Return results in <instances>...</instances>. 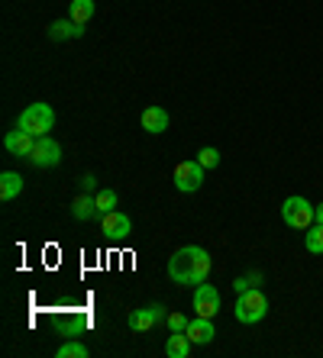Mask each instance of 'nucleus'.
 <instances>
[{
    "mask_svg": "<svg viewBox=\"0 0 323 358\" xmlns=\"http://www.w3.org/2000/svg\"><path fill=\"white\" fill-rule=\"evenodd\" d=\"M304 245H307V252H310V255H320V252H323V226L320 223H314L304 233Z\"/></svg>",
    "mask_w": 323,
    "mask_h": 358,
    "instance_id": "f3484780",
    "label": "nucleus"
},
{
    "mask_svg": "<svg viewBox=\"0 0 323 358\" xmlns=\"http://www.w3.org/2000/svg\"><path fill=\"white\" fill-rule=\"evenodd\" d=\"M185 336L194 345H207V342H213V336H217V329H213V320L210 317H197V320H187V329Z\"/></svg>",
    "mask_w": 323,
    "mask_h": 358,
    "instance_id": "9b49d317",
    "label": "nucleus"
},
{
    "mask_svg": "<svg viewBox=\"0 0 323 358\" xmlns=\"http://www.w3.org/2000/svg\"><path fill=\"white\" fill-rule=\"evenodd\" d=\"M233 313H236L239 323H246V326L262 323L265 313H268V300H265V294L259 291V287H249V291L239 294V300H236V307H233Z\"/></svg>",
    "mask_w": 323,
    "mask_h": 358,
    "instance_id": "7ed1b4c3",
    "label": "nucleus"
},
{
    "mask_svg": "<svg viewBox=\"0 0 323 358\" xmlns=\"http://www.w3.org/2000/svg\"><path fill=\"white\" fill-rule=\"evenodd\" d=\"M91 352H87V345H81V342H65L59 349V358H87Z\"/></svg>",
    "mask_w": 323,
    "mask_h": 358,
    "instance_id": "aec40b11",
    "label": "nucleus"
},
{
    "mask_svg": "<svg viewBox=\"0 0 323 358\" xmlns=\"http://www.w3.org/2000/svg\"><path fill=\"white\" fill-rule=\"evenodd\" d=\"M101 233L107 236V239H127V236L133 233V220H129L127 213H120V210H110V213H103V220H101Z\"/></svg>",
    "mask_w": 323,
    "mask_h": 358,
    "instance_id": "1a4fd4ad",
    "label": "nucleus"
},
{
    "mask_svg": "<svg viewBox=\"0 0 323 358\" xmlns=\"http://www.w3.org/2000/svg\"><path fill=\"white\" fill-rule=\"evenodd\" d=\"M97 197V213H110V210H117V191L113 187H103V191H97L94 194Z\"/></svg>",
    "mask_w": 323,
    "mask_h": 358,
    "instance_id": "6ab92c4d",
    "label": "nucleus"
},
{
    "mask_svg": "<svg viewBox=\"0 0 323 358\" xmlns=\"http://www.w3.org/2000/svg\"><path fill=\"white\" fill-rule=\"evenodd\" d=\"M78 36H85V26L75 23V20H55L49 26V39L52 42H62V39H78Z\"/></svg>",
    "mask_w": 323,
    "mask_h": 358,
    "instance_id": "ddd939ff",
    "label": "nucleus"
},
{
    "mask_svg": "<svg viewBox=\"0 0 323 358\" xmlns=\"http://www.w3.org/2000/svg\"><path fill=\"white\" fill-rule=\"evenodd\" d=\"M165 317H168V310L162 307V303H149V307L129 313V329H133V333H149L152 326L165 323Z\"/></svg>",
    "mask_w": 323,
    "mask_h": 358,
    "instance_id": "0eeeda50",
    "label": "nucleus"
},
{
    "mask_svg": "<svg viewBox=\"0 0 323 358\" xmlns=\"http://www.w3.org/2000/svg\"><path fill=\"white\" fill-rule=\"evenodd\" d=\"M194 310H197V317H217L220 313V291L213 287V284H197V291H194Z\"/></svg>",
    "mask_w": 323,
    "mask_h": 358,
    "instance_id": "6e6552de",
    "label": "nucleus"
},
{
    "mask_svg": "<svg viewBox=\"0 0 323 358\" xmlns=\"http://www.w3.org/2000/svg\"><path fill=\"white\" fill-rule=\"evenodd\" d=\"M233 287H236V294H243V291H249V287H252V281H249V275L246 278H236V281H233Z\"/></svg>",
    "mask_w": 323,
    "mask_h": 358,
    "instance_id": "b1692460",
    "label": "nucleus"
},
{
    "mask_svg": "<svg viewBox=\"0 0 323 358\" xmlns=\"http://www.w3.org/2000/svg\"><path fill=\"white\" fill-rule=\"evenodd\" d=\"M20 191H23V178H20L17 171H3V175H0V200L20 197Z\"/></svg>",
    "mask_w": 323,
    "mask_h": 358,
    "instance_id": "dca6fc26",
    "label": "nucleus"
},
{
    "mask_svg": "<svg viewBox=\"0 0 323 358\" xmlns=\"http://www.w3.org/2000/svg\"><path fill=\"white\" fill-rule=\"evenodd\" d=\"M71 217L75 220H91L97 217V197L94 194H78L75 200H71Z\"/></svg>",
    "mask_w": 323,
    "mask_h": 358,
    "instance_id": "4468645a",
    "label": "nucleus"
},
{
    "mask_svg": "<svg viewBox=\"0 0 323 358\" xmlns=\"http://www.w3.org/2000/svg\"><path fill=\"white\" fill-rule=\"evenodd\" d=\"M29 162H33L36 168H55L62 162V145L52 139V136H39L33 152H29Z\"/></svg>",
    "mask_w": 323,
    "mask_h": 358,
    "instance_id": "423d86ee",
    "label": "nucleus"
},
{
    "mask_svg": "<svg viewBox=\"0 0 323 358\" xmlns=\"http://www.w3.org/2000/svg\"><path fill=\"white\" fill-rule=\"evenodd\" d=\"M139 123H143L145 133H152V136L165 133V129H168V110L165 107H149L143 117H139Z\"/></svg>",
    "mask_w": 323,
    "mask_h": 358,
    "instance_id": "f8f14e48",
    "label": "nucleus"
},
{
    "mask_svg": "<svg viewBox=\"0 0 323 358\" xmlns=\"http://www.w3.org/2000/svg\"><path fill=\"white\" fill-rule=\"evenodd\" d=\"M191 345H194V342L187 339L185 333H171L168 342H165V355L168 358H187L191 355Z\"/></svg>",
    "mask_w": 323,
    "mask_h": 358,
    "instance_id": "2eb2a0df",
    "label": "nucleus"
},
{
    "mask_svg": "<svg viewBox=\"0 0 323 358\" xmlns=\"http://www.w3.org/2000/svg\"><path fill=\"white\" fill-rule=\"evenodd\" d=\"M165 323H168L171 333H185V329H187V317H181L178 310H171L168 317H165Z\"/></svg>",
    "mask_w": 323,
    "mask_h": 358,
    "instance_id": "4be33fe9",
    "label": "nucleus"
},
{
    "mask_svg": "<svg viewBox=\"0 0 323 358\" xmlns=\"http://www.w3.org/2000/svg\"><path fill=\"white\" fill-rule=\"evenodd\" d=\"M314 223L323 226V203H317V207H314Z\"/></svg>",
    "mask_w": 323,
    "mask_h": 358,
    "instance_id": "393cba45",
    "label": "nucleus"
},
{
    "mask_svg": "<svg viewBox=\"0 0 323 358\" xmlns=\"http://www.w3.org/2000/svg\"><path fill=\"white\" fill-rule=\"evenodd\" d=\"M197 162H201V165H204L207 171H210V168H217V165H220V152L213 149V145H204V149L197 152Z\"/></svg>",
    "mask_w": 323,
    "mask_h": 358,
    "instance_id": "412c9836",
    "label": "nucleus"
},
{
    "mask_svg": "<svg viewBox=\"0 0 323 358\" xmlns=\"http://www.w3.org/2000/svg\"><path fill=\"white\" fill-rule=\"evenodd\" d=\"M17 126L20 129H26L29 136H49V129L55 126V110L49 107V103H29V107L20 113V120H17Z\"/></svg>",
    "mask_w": 323,
    "mask_h": 358,
    "instance_id": "f03ea898",
    "label": "nucleus"
},
{
    "mask_svg": "<svg viewBox=\"0 0 323 358\" xmlns=\"http://www.w3.org/2000/svg\"><path fill=\"white\" fill-rule=\"evenodd\" d=\"M36 145V136H29L26 129H13V133L3 136V149L10 152V155H17V159H29V152H33Z\"/></svg>",
    "mask_w": 323,
    "mask_h": 358,
    "instance_id": "9d476101",
    "label": "nucleus"
},
{
    "mask_svg": "<svg viewBox=\"0 0 323 358\" xmlns=\"http://www.w3.org/2000/svg\"><path fill=\"white\" fill-rule=\"evenodd\" d=\"M210 255H207V249H201V245H181L175 255L168 259V278L175 284H204L207 278H210Z\"/></svg>",
    "mask_w": 323,
    "mask_h": 358,
    "instance_id": "f257e3e1",
    "label": "nucleus"
},
{
    "mask_svg": "<svg viewBox=\"0 0 323 358\" xmlns=\"http://www.w3.org/2000/svg\"><path fill=\"white\" fill-rule=\"evenodd\" d=\"M204 175H207V168L201 165L197 159L178 162V165H175V187H178L181 194H194V191H201Z\"/></svg>",
    "mask_w": 323,
    "mask_h": 358,
    "instance_id": "39448f33",
    "label": "nucleus"
},
{
    "mask_svg": "<svg viewBox=\"0 0 323 358\" xmlns=\"http://www.w3.org/2000/svg\"><path fill=\"white\" fill-rule=\"evenodd\" d=\"M281 220L291 226V229H310L314 226V203L304 197H288L281 203Z\"/></svg>",
    "mask_w": 323,
    "mask_h": 358,
    "instance_id": "20e7f679",
    "label": "nucleus"
},
{
    "mask_svg": "<svg viewBox=\"0 0 323 358\" xmlns=\"http://www.w3.org/2000/svg\"><path fill=\"white\" fill-rule=\"evenodd\" d=\"M81 191H87V194L97 191V178H94V175H85V178H81Z\"/></svg>",
    "mask_w": 323,
    "mask_h": 358,
    "instance_id": "5701e85b",
    "label": "nucleus"
},
{
    "mask_svg": "<svg viewBox=\"0 0 323 358\" xmlns=\"http://www.w3.org/2000/svg\"><path fill=\"white\" fill-rule=\"evenodd\" d=\"M94 17V0H71V20L85 26Z\"/></svg>",
    "mask_w": 323,
    "mask_h": 358,
    "instance_id": "a211bd4d",
    "label": "nucleus"
}]
</instances>
